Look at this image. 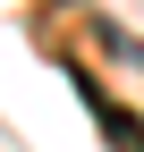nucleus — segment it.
Masks as SVG:
<instances>
[{
  "instance_id": "f257e3e1",
  "label": "nucleus",
  "mask_w": 144,
  "mask_h": 152,
  "mask_svg": "<svg viewBox=\"0 0 144 152\" xmlns=\"http://www.w3.org/2000/svg\"><path fill=\"white\" fill-rule=\"evenodd\" d=\"M102 110V135H110V152H144V118H127V110H110V102H93Z\"/></svg>"
}]
</instances>
